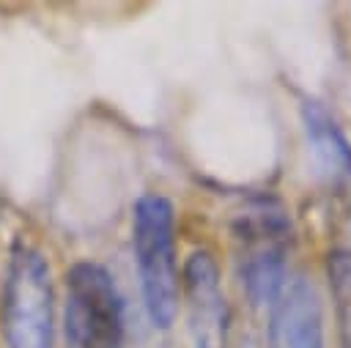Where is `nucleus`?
Instances as JSON below:
<instances>
[{
    "instance_id": "1",
    "label": "nucleus",
    "mask_w": 351,
    "mask_h": 348,
    "mask_svg": "<svg viewBox=\"0 0 351 348\" xmlns=\"http://www.w3.org/2000/svg\"><path fill=\"white\" fill-rule=\"evenodd\" d=\"M132 249L143 307L156 329H170L181 304V271L176 252V208L159 192L137 197L132 211Z\"/></svg>"
},
{
    "instance_id": "2",
    "label": "nucleus",
    "mask_w": 351,
    "mask_h": 348,
    "mask_svg": "<svg viewBox=\"0 0 351 348\" xmlns=\"http://www.w3.org/2000/svg\"><path fill=\"white\" fill-rule=\"evenodd\" d=\"M0 332L8 348H52L55 345V282L44 252L16 247L11 252L3 296Z\"/></svg>"
},
{
    "instance_id": "3",
    "label": "nucleus",
    "mask_w": 351,
    "mask_h": 348,
    "mask_svg": "<svg viewBox=\"0 0 351 348\" xmlns=\"http://www.w3.org/2000/svg\"><path fill=\"white\" fill-rule=\"evenodd\" d=\"M126 304L115 277L96 260H77L66 271L63 340L66 348H123Z\"/></svg>"
},
{
    "instance_id": "4",
    "label": "nucleus",
    "mask_w": 351,
    "mask_h": 348,
    "mask_svg": "<svg viewBox=\"0 0 351 348\" xmlns=\"http://www.w3.org/2000/svg\"><path fill=\"white\" fill-rule=\"evenodd\" d=\"M244 255H241V288L252 307H271L280 288L288 279L285 269V247H288V222L282 211L261 208L244 216L241 236Z\"/></svg>"
},
{
    "instance_id": "5",
    "label": "nucleus",
    "mask_w": 351,
    "mask_h": 348,
    "mask_svg": "<svg viewBox=\"0 0 351 348\" xmlns=\"http://www.w3.org/2000/svg\"><path fill=\"white\" fill-rule=\"evenodd\" d=\"M181 299L192 348H228L230 307L222 290L217 258L195 249L181 266Z\"/></svg>"
},
{
    "instance_id": "6",
    "label": "nucleus",
    "mask_w": 351,
    "mask_h": 348,
    "mask_svg": "<svg viewBox=\"0 0 351 348\" xmlns=\"http://www.w3.org/2000/svg\"><path fill=\"white\" fill-rule=\"evenodd\" d=\"M266 348H326L321 293L307 274H288L271 301Z\"/></svg>"
},
{
    "instance_id": "7",
    "label": "nucleus",
    "mask_w": 351,
    "mask_h": 348,
    "mask_svg": "<svg viewBox=\"0 0 351 348\" xmlns=\"http://www.w3.org/2000/svg\"><path fill=\"white\" fill-rule=\"evenodd\" d=\"M302 126H304V140L318 175H324L332 184L351 181V142L343 134L335 115L321 101L304 99Z\"/></svg>"
},
{
    "instance_id": "8",
    "label": "nucleus",
    "mask_w": 351,
    "mask_h": 348,
    "mask_svg": "<svg viewBox=\"0 0 351 348\" xmlns=\"http://www.w3.org/2000/svg\"><path fill=\"white\" fill-rule=\"evenodd\" d=\"M326 279L335 301L340 348H351V249H335L326 258Z\"/></svg>"
},
{
    "instance_id": "9",
    "label": "nucleus",
    "mask_w": 351,
    "mask_h": 348,
    "mask_svg": "<svg viewBox=\"0 0 351 348\" xmlns=\"http://www.w3.org/2000/svg\"><path fill=\"white\" fill-rule=\"evenodd\" d=\"M241 348H258V345H255L252 340H244V343H241Z\"/></svg>"
}]
</instances>
